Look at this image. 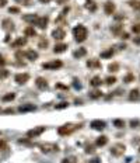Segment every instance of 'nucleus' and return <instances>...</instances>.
Masks as SVG:
<instances>
[{"instance_id": "f257e3e1", "label": "nucleus", "mask_w": 140, "mask_h": 163, "mask_svg": "<svg viewBox=\"0 0 140 163\" xmlns=\"http://www.w3.org/2000/svg\"><path fill=\"white\" fill-rule=\"evenodd\" d=\"M73 37H74V41L76 42H84L88 37V30H87L86 25L78 24L73 28Z\"/></svg>"}, {"instance_id": "f03ea898", "label": "nucleus", "mask_w": 140, "mask_h": 163, "mask_svg": "<svg viewBox=\"0 0 140 163\" xmlns=\"http://www.w3.org/2000/svg\"><path fill=\"white\" fill-rule=\"evenodd\" d=\"M38 148L41 149L42 153H52V152H59V145L52 143V142H45V143H39Z\"/></svg>"}, {"instance_id": "7ed1b4c3", "label": "nucleus", "mask_w": 140, "mask_h": 163, "mask_svg": "<svg viewBox=\"0 0 140 163\" xmlns=\"http://www.w3.org/2000/svg\"><path fill=\"white\" fill-rule=\"evenodd\" d=\"M76 125L74 124H64V125H62V127H59L58 128V134L60 135V137H67V135H70V134H73L74 131H76Z\"/></svg>"}, {"instance_id": "20e7f679", "label": "nucleus", "mask_w": 140, "mask_h": 163, "mask_svg": "<svg viewBox=\"0 0 140 163\" xmlns=\"http://www.w3.org/2000/svg\"><path fill=\"white\" fill-rule=\"evenodd\" d=\"M62 66H63V62L60 59H53V61H49V62L42 63V68L46 69V70H56V69H60Z\"/></svg>"}, {"instance_id": "39448f33", "label": "nucleus", "mask_w": 140, "mask_h": 163, "mask_svg": "<svg viewBox=\"0 0 140 163\" xmlns=\"http://www.w3.org/2000/svg\"><path fill=\"white\" fill-rule=\"evenodd\" d=\"M125 150H126V146H125L123 143L118 142V143H115V145L111 146V155L115 156V157H121V156L125 153Z\"/></svg>"}, {"instance_id": "423d86ee", "label": "nucleus", "mask_w": 140, "mask_h": 163, "mask_svg": "<svg viewBox=\"0 0 140 163\" xmlns=\"http://www.w3.org/2000/svg\"><path fill=\"white\" fill-rule=\"evenodd\" d=\"M45 127H35V128H32V130H30V131H27V137L30 139H32V138H38V137H41L44 132H45Z\"/></svg>"}, {"instance_id": "0eeeda50", "label": "nucleus", "mask_w": 140, "mask_h": 163, "mask_svg": "<svg viewBox=\"0 0 140 163\" xmlns=\"http://www.w3.org/2000/svg\"><path fill=\"white\" fill-rule=\"evenodd\" d=\"M90 127L95 131H104L105 127H107V122L102 121V120H93L90 122Z\"/></svg>"}, {"instance_id": "6e6552de", "label": "nucleus", "mask_w": 140, "mask_h": 163, "mask_svg": "<svg viewBox=\"0 0 140 163\" xmlns=\"http://www.w3.org/2000/svg\"><path fill=\"white\" fill-rule=\"evenodd\" d=\"M115 10H116V6H115V3L114 1H105V4H104V13L105 14H108V16H112L114 13H115Z\"/></svg>"}, {"instance_id": "1a4fd4ad", "label": "nucleus", "mask_w": 140, "mask_h": 163, "mask_svg": "<svg viewBox=\"0 0 140 163\" xmlns=\"http://www.w3.org/2000/svg\"><path fill=\"white\" fill-rule=\"evenodd\" d=\"M25 45H27V38L25 37H18V38H16V40L10 44L11 48H23Z\"/></svg>"}, {"instance_id": "9d476101", "label": "nucleus", "mask_w": 140, "mask_h": 163, "mask_svg": "<svg viewBox=\"0 0 140 163\" xmlns=\"http://www.w3.org/2000/svg\"><path fill=\"white\" fill-rule=\"evenodd\" d=\"M52 37H53L56 41H62L64 37H66V31L63 30L62 27H58V28H55L53 31H52Z\"/></svg>"}, {"instance_id": "9b49d317", "label": "nucleus", "mask_w": 140, "mask_h": 163, "mask_svg": "<svg viewBox=\"0 0 140 163\" xmlns=\"http://www.w3.org/2000/svg\"><path fill=\"white\" fill-rule=\"evenodd\" d=\"M28 80H30V75L28 73H17L14 76V82L17 84H25Z\"/></svg>"}, {"instance_id": "f8f14e48", "label": "nucleus", "mask_w": 140, "mask_h": 163, "mask_svg": "<svg viewBox=\"0 0 140 163\" xmlns=\"http://www.w3.org/2000/svg\"><path fill=\"white\" fill-rule=\"evenodd\" d=\"M48 23H49V17L48 16H44V17H38V20L35 21V24L38 28H41V30H45L48 27Z\"/></svg>"}, {"instance_id": "ddd939ff", "label": "nucleus", "mask_w": 140, "mask_h": 163, "mask_svg": "<svg viewBox=\"0 0 140 163\" xmlns=\"http://www.w3.org/2000/svg\"><path fill=\"white\" fill-rule=\"evenodd\" d=\"M35 84H37V87H38L39 90H46L48 86H49L46 79H44V77H37V79H35Z\"/></svg>"}, {"instance_id": "4468645a", "label": "nucleus", "mask_w": 140, "mask_h": 163, "mask_svg": "<svg viewBox=\"0 0 140 163\" xmlns=\"http://www.w3.org/2000/svg\"><path fill=\"white\" fill-rule=\"evenodd\" d=\"M37 110V106H34V104H23V106L18 107V111L20 113H30V111H35Z\"/></svg>"}, {"instance_id": "2eb2a0df", "label": "nucleus", "mask_w": 140, "mask_h": 163, "mask_svg": "<svg viewBox=\"0 0 140 163\" xmlns=\"http://www.w3.org/2000/svg\"><path fill=\"white\" fill-rule=\"evenodd\" d=\"M1 25H3V28H4L6 31H13V30H14V23H13L10 18H4L3 23H1Z\"/></svg>"}, {"instance_id": "dca6fc26", "label": "nucleus", "mask_w": 140, "mask_h": 163, "mask_svg": "<svg viewBox=\"0 0 140 163\" xmlns=\"http://www.w3.org/2000/svg\"><path fill=\"white\" fill-rule=\"evenodd\" d=\"M107 143H108V137H105V135H101V137H98V138L95 139V146H98V148L105 146Z\"/></svg>"}, {"instance_id": "f3484780", "label": "nucleus", "mask_w": 140, "mask_h": 163, "mask_svg": "<svg viewBox=\"0 0 140 163\" xmlns=\"http://www.w3.org/2000/svg\"><path fill=\"white\" fill-rule=\"evenodd\" d=\"M24 56L27 58V59H30V61H37V59H38V52L34 51V49H28V51L24 54Z\"/></svg>"}, {"instance_id": "a211bd4d", "label": "nucleus", "mask_w": 140, "mask_h": 163, "mask_svg": "<svg viewBox=\"0 0 140 163\" xmlns=\"http://www.w3.org/2000/svg\"><path fill=\"white\" fill-rule=\"evenodd\" d=\"M129 100L130 101H137L140 100V90L139 89H132L129 93Z\"/></svg>"}, {"instance_id": "6ab92c4d", "label": "nucleus", "mask_w": 140, "mask_h": 163, "mask_svg": "<svg viewBox=\"0 0 140 163\" xmlns=\"http://www.w3.org/2000/svg\"><path fill=\"white\" fill-rule=\"evenodd\" d=\"M111 33L114 34V35H116V37H119L121 34L123 33V25H122V24L112 25V27H111Z\"/></svg>"}, {"instance_id": "aec40b11", "label": "nucleus", "mask_w": 140, "mask_h": 163, "mask_svg": "<svg viewBox=\"0 0 140 163\" xmlns=\"http://www.w3.org/2000/svg\"><path fill=\"white\" fill-rule=\"evenodd\" d=\"M66 49H67V44L60 42V44H56V45L53 47V52L55 54H63Z\"/></svg>"}, {"instance_id": "412c9836", "label": "nucleus", "mask_w": 140, "mask_h": 163, "mask_svg": "<svg viewBox=\"0 0 140 163\" xmlns=\"http://www.w3.org/2000/svg\"><path fill=\"white\" fill-rule=\"evenodd\" d=\"M87 66L90 69H100L101 68V62L98 59H90V61H87Z\"/></svg>"}, {"instance_id": "4be33fe9", "label": "nucleus", "mask_w": 140, "mask_h": 163, "mask_svg": "<svg viewBox=\"0 0 140 163\" xmlns=\"http://www.w3.org/2000/svg\"><path fill=\"white\" fill-rule=\"evenodd\" d=\"M84 7H86L88 11L94 13V11L97 10V3H95L94 0H86V3H84Z\"/></svg>"}, {"instance_id": "5701e85b", "label": "nucleus", "mask_w": 140, "mask_h": 163, "mask_svg": "<svg viewBox=\"0 0 140 163\" xmlns=\"http://www.w3.org/2000/svg\"><path fill=\"white\" fill-rule=\"evenodd\" d=\"M24 35H25V37H37V31H35L34 25H28V27H25V30H24Z\"/></svg>"}, {"instance_id": "b1692460", "label": "nucleus", "mask_w": 140, "mask_h": 163, "mask_svg": "<svg viewBox=\"0 0 140 163\" xmlns=\"http://www.w3.org/2000/svg\"><path fill=\"white\" fill-rule=\"evenodd\" d=\"M86 55H87V49L86 48H78L73 52V56L76 58V59H80V58L86 56Z\"/></svg>"}, {"instance_id": "393cba45", "label": "nucleus", "mask_w": 140, "mask_h": 163, "mask_svg": "<svg viewBox=\"0 0 140 163\" xmlns=\"http://www.w3.org/2000/svg\"><path fill=\"white\" fill-rule=\"evenodd\" d=\"M38 17L39 16H37V14H27V16L23 17V20L24 21H27V23H31V25H34L35 24V21L38 20Z\"/></svg>"}, {"instance_id": "a878e982", "label": "nucleus", "mask_w": 140, "mask_h": 163, "mask_svg": "<svg viewBox=\"0 0 140 163\" xmlns=\"http://www.w3.org/2000/svg\"><path fill=\"white\" fill-rule=\"evenodd\" d=\"M102 84V79L100 76H94L91 77V80H90V86H93V87H100Z\"/></svg>"}, {"instance_id": "bb28decb", "label": "nucleus", "mask_w": 140, "mask_h": 163, "mask_svg": "<svg viewBox=\"0 0 140 163\" xmlns=\"http://www.w3.org/2000/svg\"><path fill=\"white\" fill-rule=\"evenodd\" d=\"M112 56H114V49L112 48H109V49H107V51H102L101 52L102 59H109V58H112Z\"/></svg>"}, {"instance_id": "cd10ccee", "label": "nucleus", "mask_w": 140, "mask_h": 163, "mask_svg": "<svg viewBox=\"0 0 140 163\" xmlns=\"http://www.w3.org/2000/svg\"><path fill=\"white\" fill-rule=\"evenodd\" d=\"M102 97V91L98 89L93 90V91H90V98H93V100H97V98H101Z\"/></svg>"}, {"instance_id": "c85d7f7f", "label": "nucleus", "mask_w": 140, "mask_h": 163, "mask_svg": "<svg viewBox=\"0 0 140 163\" xmlns=\"http://www.w3.org/2000/svg\"><path fill=\"white\" fill-rule=\"evenodd\" d=\"M108 70L111 72V73H115V72H118V70H119V63H118V62H112V63H109V65H108Z\"/></svg>"}, {"instance_id": "c756f323", "label": "nucleus", "mask_w": 140, "mask_h": 163, "mask_svg": "<svg viewBox=\"0 0 140 163\" xmlns=\"http://www.w3.org/2000/svg\"><path fill=\"white\" fill-rule=\"evenodd\" d=\"M38 47L41 49H46L48 47H49V41H48L46 38H44V37H42V38L39 40V42H38Z\"/></svg>"}, {"instance_id": "7c9ffc66", "label": "nucleus", "mask_w": 140, "mask_h": 163, "mask_svg": "<svg viewBox=\"0 0 140 163\" xmlns=\"http://www.w3.org/2000/svg\"><path fill=\"white\" fill-rule=\"evenodd\" d=\"M114 127L118 130H122V128H125V121L121 118H116V120H114Z\"/></svg>"}, {"instance_id": "2f4dec72", "label": "nucleus", "mask_w": 140, "mask_h": 163, "mask_svg": "<svg viewBox=\"0 0 140 163\" xmlns=\"http://www.w3.org/2000/svg\"><path fill=\"white\" fill-rule=\"evenodd\" d=\"M128 3H129V6H130L132 8H134V10L140 11V0H129Z\"/></svg>"}, {"instance_id": "473e14b6", "label": "nucleus", "mask_w": 140, "mask_h": 163, "mask_svg": "<svg viewBox=\"0 0 140 163\" xmlns=\"http://www.w3.org/2000/svg\"><path fill=\"white\" fill-rule=\"evenodd\" d=\"M16 98V93H7V94H4L3 97H1V100L4 101V103H7V101H13Z\"/></svg>"}, {"instance_id": "72a5a7b5", "label": "nucleus", "mask_w": 140, "mask_h": 163, "mask_svg": "<svg viewBox=\"0 0 140 163\" xmlns=\"http://www.w3.org/2000/svg\"><path fill=\"white\" fill-rule=\"evenodd\" d=\"M8 76H10V72H8L7 69H4V68H0V80H4V79H7Z\"/></svg>"}, {"instance_id": "f704fd0d", "label": "nucleus", "mask_w": 140, "mask_h": 163, "mask_svg": "<svg viewBox=\"0 0 140 163\" xmlns=\"http://www.w3.org/2000/svg\"><path fill=\"white\" fill-rule=\"evenodd\" d=\"M123 82L125 83H132V82H134V75H133L132 72L126 73L125 75V77H123Z\"/></svg>"}, {"instance_id": "c9c22d12", "label": "nucleus", "mask_w": 140, "mask_h": 163, "mask_svg": "<svg viewBox=\"0 0 140 163\" xmlns=\"http://www.w3.org/2000/svg\"><path fill=\"white\" fill-rule=\"evenodd\" d=\"M116 83V77L115 76H108L107 79H105V84H108V86H112V84H115Z\"/></svg>"}, {"instance_id": "e433bc0d", "label": "nucleus", "mask_w": 140, "mask_h": 163, "mask_svg": "<svg viewBox=\"0 0 140 163\" xmlns=\"http://www.w3.org/2000/svg\"><path fill=\"white\" fill-rule=\"evenodd\" d=\"M67 107H69V103H67V101H62V103L56 104L55 108H56V110H64V108H67Z\"/></svg>"}, {"instance_id": "4c0bfd02", "label": "nucleus", "mask_w": 140, "mask_h": 163, "mask_svg": "<svg viewBox=\"0 0 140 163\" xmlns=\"http://www.w3.org/2000/svg\"><path fill=\"white\" fill-rule=\"evenodd\" d=\"M18 143H21V145H28V146H34V143L30 141V138L28 139H18Z\"/></svg>"}, {"instance_id": "58836bf2", "label": "nucleus", "mask_w": 140, "mask_h": 163, "mask_svg": "<svg viewBox=\"0 0 140 163\" xmlns=\"http://www.w3.org/2000/svg\"><path fill=\"white\" fill-rule=\"evenodd\" d=\"M62 163H76V156H69V157H64L62 160Z\"/></svg>"}, {"instance_id": "ea45409f", "label": "nucleus", "mask_w": 140, "mask_h": 163, "mask_svg": "<svg viewBox=\"0 0 140 163\" xmlns=\"http://www.w3.org/2000/svg\"><path fill=\"white\" fill-rule=\"evenodd\" d=\"M84 152H86V153H94V152H95V146H94V145H87L86 149H84Z\"/></svg>"}, {"instance_id": "a19ab883", "label": "nucleus", "mask_w": 140, "mask_h": 163, "mask_svg": "<svg viewBox=\"0 0 140 163\" xmlns=\"http://www.w3.org/2000/svg\"><path fill=\"white\" fill-rule=\"evenodd\" d=\"M0 149H1V150H6V149H8L7 142H6V141H3V139H0Z\"/></svg>"}, {"instance_id": "79ce46f5", "label": "nucleus", "mask_w": 140, "mask_h": 163, "mask_svg": "<svg viewBox=\"0 0 140 163\" xmlns=\"http://www.w3.org/2000/svg\"><path fill=\"white\" fill-rule=\"evenodd\" d=\"M73 87H74L76 90H80L83 86H81V83H78L77 79H74V80H73Z\"/></svg>"}, {"instance_id": "37998d69", "label": "nucleus", "mask_w": 140, "mask_h": 163, "mask_svg": "<svg viewBox=\"0 0 140 163\" xmlns=\"http://www.w3.org/2000/svg\"><path fill=\"white\" fill-rule=\"evenodd\" d=\"M64 23H66V20H64V16H62V14L56 18V24H64Z\"/></svg>"}, {"instance_id": "c03bdc74", "label": "nucleus", "mask_w": 140, "mask_h": 163, "mask_svg": "<svg viewBox=\"0 0 140 163\" xmlns=\"http://www.w3.org/2000/svg\"><path fill=\"white\" fill-rule=\"evenodd\" d=\"M17 3H20V4H23V6H30L32 1L31 0H16Z\"/></svg>"}, {"instance_id": "a18cd8bd", "label": "nucleus", "mask_w": 140, "mask_h": 163, "mask_svg": "<svg viewBox=\"0 0 140 163\" xmlns=\"http://www.w3.org/2000/svg\"><path fill=\"white\" fill-rule=\"evenodd\" d=\"M132 31H133L134 34H140V24L132 25Z\"/></svg>"}, {"instance_id": "49530a36", "label": "nucleus", "mask_w": 140, "mask_h": 163, "mask_svg": "<svg viewBox=\"0 0 140 163\" xmlns=\"http://www.w3.org/2000/svg\"><path fill=\"white\" fill-rule=\"evenodd\" d=\"M139 125H140L139 120H136V121H134V120H132V121H130V127H132V128H139Z\"/></svg>"}, {"instance_id": "de8ad7c7", "label": "nucleus", "mask_w": 140, "mask_h": 163, "mask_svg": "<svg viewBox=\"0 0 140 163\" xmlns=\"http://www.w3.org/2000/svg\"><path fill=\"white\" fill-rule=\"evenodd\" d=\"M56 89H60V90H67L69 87L67 86H64V84H62V83H56V86H55Z\"/></svg>"}, {"instance_id": "09e8293b", "label": "nucleus", "mask_w": 140, "mask_h": 163, "mask_svg": "<svg viewBox=\"0 0 140 163\" xmlns=\"http://www.w3.org/2000/svg\"><path fill=\"white\" fill-rule=\"evenodd\" d=\"M8 13H14V14H18V13H20V8H18V7H10V8H8Z\"/></svg>"}, {"instance_id": "8fccbe9b", "label": "nucleus", "mask_w": 140, "mask_h": 163, "mask_svg": "<svg viewBox=\"0 0 140 163\" xmlns=\"http://www.w3.org/2000/svg\"><path fill=\"white\" fill-rule=\"evenodd\" d=\"M119 37H121V38H122V40H129V33H122L121 34V35H119Z\"/></svg>"}, {"instance_id": "3c124183", "label": "nucleus", "mask_w": 140, "mask_h": 163, "mask_svg": "<svg viewBox=\"0 0 140 163\" xmlns=\"http://www.w3.org/2000/svg\"><path fill=\"white\" fill-rule=\"evenodd\" d=\"M88 163H101V159L100 157H93V159H90Z\"/></svg>"}, {"instance_id": "603ef678", "label": "nucleus", "mask_w": 140, "mask_h": 163, "mask_svg": "<svg viewBox=\"0 0 140 163\" xmlns=\"http://www.w3.org/2000/svg\"><path fill=\"white\" fill-rule=\"evenodd\" d=\"M115 20H116V21H122V20H125V16L123 14H116V16H115Z\"/></svg>"}, {"instance_id": "864d4df0", "label": "nucleus", "mask_w": 140, "mask_h": 163, "mask_svg": "<svg viewBox=\"0 0 140 163\" xmlns=\"http://www.w3.org/2000/svg\"><path fill=\"white\" fill-rule=\"evenodd\" d=\"M69 11H70V7H69V6H67V7H64V8H63V11H62V16L66 17V14H67Z\"/></svg>"}, {"instance_id": "5fc2aeb1", "label": "nucleus", "mask_w": 140, "mask_h": 163, "mask_svg": "<svg viewBox=\"0 0 140 163\" xmlns=\"http://www.w3.org/2000/svg\"><path fill=\"white\" fill-rule=\"evenodd\" d=\"M3 113H4V114H13V113H14V110H13V108H6Z\"/></svg>"}, {"instance_id": "6e6d98bb", "label": "nucleus", "mask_w": 140, "mask_h": 163, "mask_svg": "<svg viewBox=\"0 0 140 163\" xmlns=\"http://www.w3.org/2000/svg\"><path fill=\"white\" fill-rule=\"evenodd\" d=\"M4 65H6V61H4V58L0 56V68H3Z\"/></svg>"}, {"instance_id": "4d7b16f0", "label": "nucleus", "mask_w": 140, "mask_h": 163, "mask_svg": "<svg viewBox=\"0 0 140 163\" xmlns=\"http://www.w3.org/2000/svg\"><path fill=\"white\" fill-rule=\"evenodd\" d=\"M7 4V0H0V7H4Z\"/></svg>"}, {"instance_id": "13d9d810", "label": "nucleus", "mask_w": 140, "mask_h": 163, "mask_svg": "<svg viewBox=\"0 0 140 163\" xmlns=\"http://www.w3.org/2000/svg\"><path fill=\"white\" fill-rule=\"evenodd\" d=\"M133 42H134L136 45H140V37H136V38L133 40Z\"/></svg>"}, {"instance_id": "bf43d9fd", "label": "nucleus", "mask_w": 140, "mask_h": 163, "mask_svg": "<svg viewBox=\"0 0 140 163\" xmlns=\"http://www.w3.org/2000/svg\"><path fill=\"white\" fill-rule=\"evenodd\" d=\"M41 3H49V1H52V0H39Z\"/></svg>"}, {"instance_id": "052dcab7", "label": "nucleus", "mask_w": 140, "mask_h": 163, "mask_svg": "<svg viewBox=\"0 0 140 163\" xmlns=\"http://www.w3.org/2000/svg\"><path fill=\"white\" fill-rule=\"evenodd\" d=\"M0 113H3V110H1V107H0Z\"/></svg>"}, {"instance_id": "680f3d73", "label": "nucleus", "mask_w": 140, "mask_h": 163, "mask_svg": "<svg viewBox=\"0 0 140 163\" xmlns=\"http://www.w3.org/2000/svg\"><path fill=\"white\" fill-rule=\"evenodd\" d=\"M139 152H140V146H139Z\"/></svg>"}, {"instance_id": "e2e57ef3", "label": "nucleus", "mask_w": 140, "mask_h": 163, "mask_svg": "<svg viewBox=\"0 0 140 163\" xmlns=\"http://www.w3.org/2000/svg\"><path fill=\"white\" fill-rule=\"evenodd\" d=\"M137 163H140V162H137Z\"/></svg>"}, {"instance_id": "0e129e2a", "label": "nucleus", "mask_w": 140, "mask_h": 163, "mask_svg": "<svg viewBox=\"0 0 140 163\" xmlns=\"http://www.w3.org/2000/svg\"><path fill=\"white\" fill-rule=\"evenodd\" d=\"M139 79H140V77H139Z\"/></svg>"}]
</instances>
